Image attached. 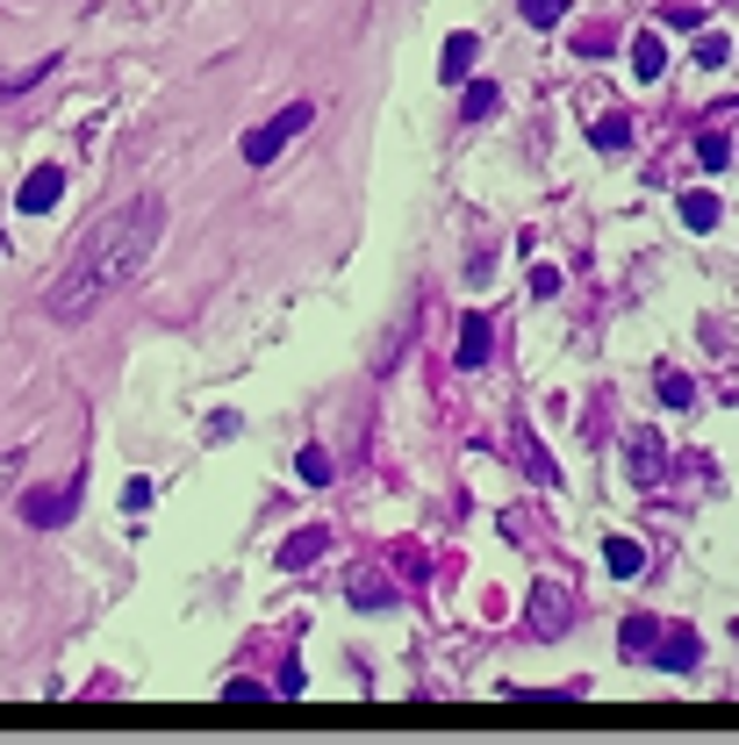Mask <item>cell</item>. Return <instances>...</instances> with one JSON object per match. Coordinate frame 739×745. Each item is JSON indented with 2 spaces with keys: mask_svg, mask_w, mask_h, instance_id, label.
Returning a JSON list of instances; mask_svg holds the SVG:
<instances>
[{
  "mask_svg": "<svg viewBox=\"0 0 739 745\" xmlns=\"http://www.w3.org/2000/svg\"><path fill=\"white\" fill-rule=\"evenodd\" d=\"M158 237H165V201H123L115 216H101L94 230L72 245L65 266H58V280L43 287V315H51V323H65V330L86 323L101 301H115L151 266Z\"/></svg>",
  "mask_w": 739,
  "mask_h": 745,
  "instance_id": "cell-1",
  "label": "cell"
},
{
  "mask_svg": "<svg viewBox=\"0 0 739 745\" xmlns=\"http://www.w3.org/2000/svg\"><path fill=\"white\" fill-rule=\"evenodd\" d=\"M309 123H316L309 101H288V108H274L259 130H245V144H237V151H245V165H274V158H280V151H288Z\"/></svg>",
  "mask_w": 739,
  "mask_h": 745,
  "instance_id": "cell-2",
  "label": "cell"
},
{
  "mask_svg": "<svg viewBox=\"0 0 739 745\" xmlns=\"http://www.w3.org/2000/svg\"><path fill=\"white\" fill-rule=\"evenodd\" d=\"M80 516V480H43V488H22V524L29 530H58Z\"/></svg>",
  "mask_w": 739,
  "mask_h": 745,
  "instance_id": "cell-3",
  "label": "cell"
},
{
  "mask_svg": "<svg viewBox=\"0 0 739 745\" xmlns=\"http://www.w3.org/2000/svg\"><path fill=\"white\" fill-rule=\"evenodd\" d=\"M646 660H660L668 674H689V666L704 660V638L689 631V623H660V631H654V645H646Z\"/></svg>",
  "mask_w": 739,
  "mask_h": 745,
  "instance_id": "cell-4",
  "label": "cell"
},
{
  "mask_svg": "<svg viewBox=\"0 0 739 745\" xmlns=\"http://www.w3.org/2000/svg\"><path fill=\"white\" fill-rule=\"evenodd\" d=\"M58 194H65V165H37V173L22 179V194H14V208H22V216H51Z\"/></svg>",
  "mask_w": 739,
  "mask_h": 745,
  "instance_id": "cell-5",
  "label": "cell"
},
{
  "mask_svg": "<svg viewBox=\"0 0 739 745\" xmlns=\"http://www.w3.org/2000/svg\"><path fill=\"white\" fill-rule=\"evenodd\" d=\"M567 623H575V602H567V588H532V631H538V638H561Z\"/></svg>",
  "mask_w": 739,
  "mask_h": 745,
  "instance_id": "cell-6",
  "label": "cell"
},
{
  "mask_svg": "<svg viewBox=\"0 0 739 745\" xmlns=\"http://www.w3.org/2000/svg\"><path fill=\"white\" fill-rule=\"evenodd\" d=\"M474 58H481V37H474V29H452V37H445V58H439V80L445 86H466Z\"/></svg>",
  "mask_w": 739,
  "mask_h": 745,
  "instance_id": "cell-7",
  "label": "cell"
},
{
  "mask_svg": "<svg viewBox=\"0 0 739 745\" xmlns=\"http://www.w3.org/2000/svg\"><path fill=\"white\" fill-rule=\"evenodd\" d=\"M489 352H495L489 315H466V323H460V366H489Z\"/></svg>",
  "mask_w": 739,
  "mask_h": 745,
  "instance_id": "cell-8",
  "label": "cell"
},
{
  "mask_svg": "<svg viewBox=\"0 0 739 745\" xmlns=\"http://www.w3.org/2000/svg\"><path fill=\"white\" fill-rule=\"evenodd\" d=\"M324 545H330V530H324V524L295 530V538L280 545V567H316V559H324Z\"/></svg>",
  "mask_w": 739,
  "mask_h": 745,
  "instance_id": "cell-9",
  "label": "cell"
},
{
  "mask_svg": "<svg viewBox=\"0 0 739 745\" xmlns=\"http://www.w3.org/2000/svg\"><path fill=\"white\" fill-rule=\"evenodd\" d=\"M632 72H639V80H660V72H668V43H660L654 29L632 37Z\"/></svg>",
  "mask_w": 739,
  "mask_h": 745,
  "instance_id": "cell-10",
  "label": "cell"
},
{
  "mask_svg": "<svg viewBox=\"0 0 739 745\" xmlns=\"http://www.w3.org/2000/svg\"><path fill=\"white\" fill-rule=\"evenodd\" d=\"M718 216H726V208H718V194H704V187L682 194V223H689V230H718Z\"/></svg>",
  "mask_w": 739,
  "mask_h": 745,
  "instance_id": "cell-11",
  "label": "cell"
},
{
  "mask_svg": "<svg viewBox=\"0 0 739 745\" xmlns=\"http://www.w3.org/2000/svg\"><path fill=\"white\" fill-rule=\"evenodd\" d=\"M603 567H610L617 581H632V573L646 567V552H639V545H632V538H603Z\"/></svg>",
  "mask_w": 739,
  "mask_h": 745,
  "instance_id": "cell-12",
  "label": "cell"
},
{
  "mask_svg": "<svg viewBox=\"0 0 739 745\" xmlns=\"http://www.w3.org/2000/svg\"><path fill=\"white\" fill-rule=\"evenodd\" d=\"M589 144H596V151H625V144H632V123H625V115H603V123L589 130Z\"/></svg>",
  "mask_w": 739,
  "mask_h": 745,
  "instance_id": "cell-13",
  "label": "cell"
},
{
  "mask_svg": "<svg viewBox=\"0 0 739 745\" xmlns=\"http://www.w3.org/2000/svg\"><path fill=\"white\" fill-rule=\"evenodd\" d=\"M460 115H466V123H489V115H495V86H466V94H460Z\"/></svg>",
  "mask_w": 739,
  "mask_h": 745,
  "instance_id": "cell-14",
  "label": "cell"
},
{
  "mask_svg": "<svg viewBox=\"0 0 739 745\" xmlns=\"http://www.w3.org/2000/svg\"><path fill=\"white\" fill-rule=\"evenodd\" d=\"M660 402H668V408H689V402H697V387H689V373L660 366Z\"/></svg>",
  "mask_w": 739,
  "mask_h": 745,
  "instance_id": "cell-15",
  "label": "cell"
},
{
  "mask_svg": "<svg viewBox=\"0 0 739 745\" xmlns=\"http://www.w3.org/2000/svg\"><path fill=\"white\" fill-rule=\"evenodd\" d=\"M517 8H524V22H532V29H553L567 14V0H517Z\"/></svg>",
  "mask_w": 739,
  "mask_h": 745,
  "instance_id": "cell-16",
  "label": "cell"
},
{
  "mask_svg": "<svg viewBox=\"0 0 739 745\" xmlns=\"http://www.w3.org/2000/svg\"><path fill=\"white\" fill-rule=\"evenodd\" d=\"M632 466H639V480L660 474V437H632Z\"/></svg>",
  "mask_w": 739,
  "mask_h": 745,
  "instance_id": "cell-17",
  "label": "cell"
},
{
  "mask_svg": "<svg viewBox=\"0 0 739 745\" xmlns=\"http://www.w3.org/2000/svg\"><path fill=\"white\" fill-rule=\"evenodd\" d=\"M301 480H309V488H324V480H330V452L324 445H301Z\"/></svg>",
  "mask_w": 739,
  "mask_h": 745,
  "instance_id": "cell-18",
  "label": "cell"
},
{
  "mask_svg": "<svg viewBox=\"0 0 739 745\" xmlns=\"http://www.w3.org/2000/svg\"><path fill=\"white\" fill-rule=\"evenodd\" d=\"M726 58H732V43H726V37H718V29H711V37H697V72H711V65H726Z\"/></svg>",
  "mask_w": 739,
  "mask_h": 745,
  "instance_id": "cell-19",
  "label": "cell"
},
{
  "mask_svg": "<svg viewBox=\"0 0 739 745\" xmlns=\"http://www.w3.org/2000/svg\"><path fill=\"white\" fill-rule=\"evenodd\" d=\"M726 158H732V144H726V136H697V165H704V173H718Z\"/></svg>",
  "mask_w": 739,
  "mask_h": 745,
  "instance_id": "cell-20",
  "label": "cell"
},
{
  "mask_svg": "<svg viewBox=\"0 0 739 745\" xmlns=\"http://www.w3.org/2000/svg\"><path fill=\"white\" fill-rule=\"evenodd\" d=\"M575 51H582V58H610V51H617V37H610V29H582Z\"/></svg>",
  "mask_w": 739,
  "mask_h": 745,
  "instance_id": "cell-21",
  "label": "cell"
},
{
  "mask_svg": "<svg viewBox=\"0 0 739 745\" xmlns=\"http://www.w3.org/2000/svg\"><path fill=\"white\" fill-rule=\"evenodd\" d=\"M517 452H524V466H532V474H538V480H546V488H553V459H546V452H538V437H524Z\"/></svg>",
  "mask_w": 739,
  "mask_h": 745,
  "instance_id": "cell-22",
  "label": "cell"
},
{
  "mask_svg": "<svg viewBox=\"0 0 739 745\" xmlns=\"http://www.w3.org/2000/svg\"><path fill=\"white\" fill-rule=\"evenodd\" d=\"M14 480H22V452H0V501L14 495Z\"/></svg>",
  "mask_w": 739,
  "mask_h": 745,
  "instance_id": "cell-23",
  "label": "cell"
},
{
  "mask_svg": "<svg viewBox=\"0 0 739 745\" xmlns=\"http://www.w3.org/2000/svg\"><path fill=\"white\" fill-rule=\"evenodd\" d=\"M259 695H266L259 681H230V689H223V703H259Z\"/></svg>",
  "mask_w": 739,
  "mask_h": 745,
  "instance_id": "cell-24",
  "label": "cell"
},
{
  "mask_svg": "<svg viewBox=\"0 0 739 745\" xmlns=\"http://www.w3.org/2000/svg\"><path fill=\"white\" fill-rule=\"evenodd\" d=\"M532 294H561V272H553V266H532Z\"/></svg>",
  "mask_w": 739,
  "mask_h": 745,
  "instance_id": "cell-25",
  "label": "cell"
},
{
  "mask_svg": "<svg viewBox=\"0 0 739 745\" xmlns=\"http://www.w3.org/2000/svg\"><path fill=\"white\" fill-rule=\"evenodd\" d=\"M123 509H151V480H130V488H123Z\"/></svg>",
  "mask_w": 739,
  "mask_h": 745,
  "instance_id": "cell-26",
  "label": "cell"
}]
</instances>
